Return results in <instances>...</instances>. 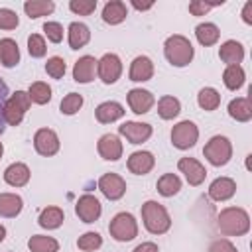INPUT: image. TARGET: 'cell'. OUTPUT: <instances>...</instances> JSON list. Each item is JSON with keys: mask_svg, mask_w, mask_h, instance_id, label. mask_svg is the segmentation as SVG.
Instances as JSON below:
<instances>
[{"mask_svg": "<svg viewBox=\"0 0 252 252\" xmlns=\"http://www.w3.org/2000/svg\"><path fill=\"white\" fill-rule=\"evenodd\" d=\"M108 232L116 242H130L138 236V220L132 213H116L108 222Z\"/></svg>", "mask_w": 252, "mask_h": 252, "instance_id": "cell-5", "label": "cell"}, {"mask_svg": "<svg viewBox=\"0 0 252 252\" xmlns=\"http://www.w3.org/2000/svg\"><path fill=\"white\" fill-rule=\"evenodd\" d=\"M100 246H102V236L94 230H89V232H85L77 238V248L83 250V252H94Z\"/></svg>", "mask_w": 252, "mask_h": 252, "instance_id": "cell-38", "label": "cell"}, {"mask_svg": "<svg viewBox=\"0 0 252 252\" xmlns=\"http://www.w3.org/2000/svg\"><path fill=\"white\" fill-rule=\"evenodd\" d=\"M2 177H4V181H6L10 187H24V185L30 183L32 171H30V167H28L24 161H14V163H10V165L4 169Z\"/></svg>", "mask_w": 252, "mask_h": 252, "instance_id": "cell-20", "label": "cell"}, {"mask_svg": "<svg viewBox=\"0 0 252 252\" xmlns=\"http://www.w3.org/2000/svg\"><path fill=\"white\" fill-rule=\"evenodd\" d=\"M69 10L77 16H91L96 10V0H71Z\"/></svg>", "mask_w": 252, "mask_h": 252, "instance_id": "cell-41", "label": "cell"}, {"mask_svg": "<svg viewBox=\"0 0 252 252\" xmlns=\"http://www.w3.org/2000/svg\"><path fill=\"white\" fill-rule=\"evenodd\" d=\"M128 16V6L122 0H108L102 6V20L110 26H118L126 20Z\"/></svg>", "mask_w": 252, "mask_h": 252, "instance_id": "cell-25", "label": "cell"}, {"mask_svg": "<svg viewBox=\"0 0 252 252\" xmlns=\"http://www.w3.org/2000/svg\"><path fill=\"white\" fill-rule=\"evenodd\" d=\"M30 106H32V100L28 96V91H16L2 104V120L8 126H20Z\"/></svg>", "mask_w": 252, "mask_h": 252, "instance_id": "cell-4", "label": "cell"}, {"mask_svg": "<svg viewBox=\"0 0 252 252\" xmlns=\"http://www.w3.org/2000/svg\"><path fill=\"white\" fill-rule=\"evenodd\" d=\"M240 16H242V22H244V24L252 26V2H244Z\"/></svg>", "mask_w": 252, "mask_h": 252, "instance_id": "cell-46", "label": "cell"}, {"mask_svg": "<svg viewBox=\"0 0 252 252\" xmlns=\"http://www.w3.org/2000/svg\"><path fill=\"white\" fill-rule=\"evenodd\" d=\"M132 6L138 10V12H146V10H150V8H154V2H148V4H140V2H132Z\"/></svg>", "mask_w": 252, "mask_h": 252, "instance_id": "cell-48", "label": "cell"}, {"mask_svg": "<svg viewBox=\"0 0 252 252\" xmlns=\"http://www.w3.org/2000/svg\"><path fill=\"white\" fill-rule=\"evenodd\" d=\"M234 193H236V181L232 177H217L209 185V199L217 203L232 199Z\"/></svg>", "mask_w": 252, "mask_h": 252, "instance_id": "cell-17", "label": "cell"}, {"mask_svg": "<svg viewBox=\"0 0 252 252\" xmlns=\"http://www.w3.org/2000/svg\"><path fill=\"white\" fill-rule=\"evenodd\" d=\"M43 33L51 43H61L63 39V26L59 22H45L43 24Z\"/></svg>", "mask_w": 252, "mask_h": 252, "instance_id": "cell-43", "label": "cell"}, {"mask_svg": "<svg viewBox=\"0 0 252 252\" xmlns=\"http://www.w3.org/2000/svg\"><path fill=\"white\" fill-rule=\"evenodd\" d=\"M96 185H98L100 193H102L108 201H118V199H122V197L126 195V189H128L124 177L118 175V173H112V171L100 175V179H98Z\"/></svg>", "mask_w": 252, "mask_h": 252, "instance_id": "cell-12", "label": "cell"}, {"mask_svg": "<svg viewBox=\"0 0 252 252\" xmlns=\"http://www.w3.org/2000/svg\"><path fill=\"white\" fill-rule=\"evenodd\" d=\"M154 61L148 57V55H138L132 59L130 63V71H128V77L130 81L134 83H146L154 77Z\"/></svg>", "mask_w": 252, "mask_h": 252, "instance_id": "cell-19", "label": "cell"}, {"mask_svg": "<svg viewBox=\"0 0 252 252\" xmlns=\"http://www.w3.org/2000/svg\"><path fill=\"white\" fill-rule=\"evenodd\" d=\"M122 75V61L116 53H104L96 59V77L104 85H114Z\"/></svg>", "mask_w": 252, "mask_h": 252, "instance_id": "cell-8", "label": "cell"}, {"mask_svg": "<svg viewBox=\"0 0 252 252\" xmlns=\"http://www.w3.org/2000/svg\"><path fill=\"white\" fill-rule=\"evenodd\" d=\"M156 165V158L152 152L148 150H138V152H132L128 161H126V167L130 173L134 175H148Z\"/></svg>", "mask_w": 252, "mask_h": 252, "instance_id": "cell-16", "label": "cell"}, {"mask_svg": "<svg viewBox=\"0 0 252 252\" xmlns=\"http://www.w3.org/2000/svg\"><path fill=\"white\" fill-rule=\"evenodd\" d=\"M246 81V73L242 69V65H228L222 71V83L228 91H238Z\"/></svg>", "mask_w": 252, "mask_h": 252, "instance_id": "cell-32", "label": "cell"}, {"mask_svg": "<svg viewBox=\"0 0 252 252\" xmlns=\"http://www.w3.org/2000/svg\"><path fill=\"white\" fill-rule=\"evenodd\" d=\"M20 26V18L10 8H0V30H16Z\"/></svg>", "mask_w": 252, "mask_h": 252, "instance_id": "cell-42", "label": "cell"}, {"mask_svg": "<svg viewBox=\"0 0 252 252\" xmlns=\"http://www.w3.org/2000/svg\"><path fill=\"white\" fill-rule=\"evenodd\" d=\"M67 71V65H65V59L59 57V55H53L45 61V73L51 77V79H63Z\"/></svg>", "mask_w": 252, "mask_h": 252, "instance_id": "cell-40", "label": "cell"}, {"mask_svg": "<svg viewBox=\"0 0 252 252\" xmlns=\"http://www.w3.org/2000/svg\"><path fill=\"white\" fill-rule=\"evenodd\" d=\"M30 252H59V242L47 234H33L28 240Z\"/></svg>", "mask_w": 252, "mask_h": 252, "instance_id": "cell-34", "label": "cell"}, {"mask_svg": "<svg viewBox=\"0 0 252 252\" xmlns=\"http://www.w3.org/2000/svg\"><path fill=\"white\" fill-rule=\"evenodd\" d=\"M28 53L35 59H39L47 53V45H45L43 35H39V33H30L28 35Z\"/></svg>", "mask_w": 252, "mask_h": 252, "instance_id": "cell-39", "label": "cell"}, {"mask_svg": "<svg viewBox=\"0 0 252 252\" xmlns=\"http://www.w3.org/2000/svg\"><path fill=\"white\" fill-rule=\"evenodd\" d=\"M33 148L43 158L55 156L59 152V148H61V142H59L57 132L51 130V128H39V130H35V134H33Z\"/></svg>", "mask_w": 252, "mask_h": 252, "instance_id": "cell-10", "label": "cell"}, {"mask_svg": "<svg viewBox=\"0 0 252 252\" xmlns=\"http://www.w3.org/2000/svg\"><path fill=\"white\" fill-rule=\"evenodd\" d=\"M4 238H6V226L0 224V242H4Z\"/></svg>", "mask_w": 252, "mask_h": 252, "instance_id": "cell-49", "label": "cell"}, {"mask_svg": "<svg viewBox=\"0 0 252 252\" xmlns=\"http://www.w3.org/2000/svg\"><path fill=\"white\" fill-rule=\"evenodd\" d=\"M195 37H197V41H199L203 47H211V45H215V43L219 41L220 30H219V26L213 24V22H203V24H199V26L195 28Z\"/></svg>", "mask_w": 252, "mask_h": 252, "instance_id": "cell-29", "label": "cell"}, {"mask_svg": "<svg viewBox=\"0 0 252 252\" xmlns=\"http://www.w3.org/2000/svg\"><path fill=\"white\" fill-rule=\"evenodd\" d=\"M20 63V47L16 39L12 37H2L0 39V65L6 69H12Z\"/></svg>", "mask_w": 252, "mask_h": 252, "instance_id": "cell-26", "label": "cell"}, {"mask_svg": "<svg viewBox=\"0 0 252 252\" xmlns=\"http://www.w3.org/2000/svg\"><path fill=\"white\" fill-rule=\"evenodd\" d=\"M96 152L102 159L106 161H118L122 158V152H124V146L118 138V134H102L96 142Z\"/></svg>", "mask_w": 252, "mask_h": 252, "instance_id": "cell-13", "label": "cell"}, {"mask_svg": "<svg viewBox=\"0 0 252 252\" xmlns=\"http://www.w3.org/2000/svg\"><path fill=\"white\" fill-rule=\"evenodd\" d=\"M126 100L134 114H148L156 104V96L148 89H130Z\"/></svg>", "mask_w": 252, "mask_h": 252, "instance_id": "cell-14", "label": "cell"}, {"mask_svg": "<svg viewBox=\"0 0 252 252\" xmlns=\"http://www.w3.org/2000/svg\"><path fill=\"white\" fill-rule=\"evenodd\" d=\"M24 199L18 193H0V217L2 219H14L22 213Z\"/></svg>", "mask_w": 252, "mask_h": 252, "instance_id": "cell-28", "label": "cell"}, {"mask_svg": "<svg viewBox=\"0 0 252 252\" xmlns=\"http://www.w3.org/2000/svg\"><path fill=\"white\" fill-rule=\"evenodd\" d=\"M199 140V128L191 120H181L171 128V144L177 150H191Z\"/></svg>", "mask_w": 252, "mask_h": 252, "instance_id": "cell-7", "label": "cell"}, {"mask_svg": "<svg viewBox=\"0 0 252 252\" xmlns=\"http://www.w3.org/2000/svg\"><path fill=\"white\" fill-rule=\"evenodd\" d=\"M209 252H238V250L228 238H217V240L211 242Z\"/></svg>", "mask_w": 252, "mask_h": 252, "instance_id": "cell-45", "label": "cell"}, {"mask_svg": "<svg viewBox=\"0 0 252 252\" xmlns=\"http://www.w3.org/2000/svg\"><path fill=\"white\" fill-rule=\"evenodd\" d=\"M2 156H4V144L0 142V158H2Z\"/></svg>", "mask_w": 252, "mask_h": 252, "instance_id": "cell-50", "label": "cell"}, {"mask_svg": "<svg viewBox=\"0 0 252 252\" xmlns=\"http://www.w3.org/2000/svg\"><path fill=\"white\" fill-rule=\"evenodd\" d=\"M94 75H96V59L93 55H83L75 61V65H73V81L75 83L87 85V83L94 81Z\"/></svg>", "mask_w": 252, "mask_h": 252, "instance_id": "cell-18", "label": "cell"}, {"mask_svg": "<svg viewBox=\"0 0 252 252\" xmlns=\"http://www.w3.org/2000/svg\"><path fill=\"white\" fill-rule=\"evenodd\" d=\"M217 228L224 236H244L250 230V215L242 207H224L217 215Z\"/></svg>", "mask_w": 252, "mask_h": 252, "instance_id": "cell-1", "label": "cell"}, {"mask_svg": "<svg viewBox=\"0 0 252 252\" xmlns=\"http://www.w3.org/2000/svg\"><path fill=\"white\" fill-rule=\"evenodd\" d=\"M197 104H199L203 110L213 112V110H217L219 104H220V93H219L217 89H213V87H203V89L199 91V94H197Z\"/></svg>", "mask_w": 252, "mask_h": 252, "instance_id": "cell-35", "label": "cell"}, {"mask_svg": "<svg viewBox=\"0 0 252 252\" xmlns=\"http://www.w3.org/2000/svg\"><path fill=\"white\" fill-rule=\"evenodd\" d=\"M83 102H85L83 94H79V93H69V94H65V96L61 98V102H59V112L65 114V116H73V114H77V112L83 108Z\"/></svg>", "mask_w": 252, "mask_h": 252, "instance_id": "cell-37", "label": "cell"}, {"mask_svg": "<svg viewBox=\"0 0 252 252\" xmlns=\"http://www.w3.org/2000/svg\"><path fill=\"white\" fill-rule=\"evenodd\" d=\"M177 169L185 175L187 183L193 185V187H199V185L205 181V177H207L205 165H203L199 159H195V158H181V159L177 161Z\"/></svg>", "mask_w": 252, "mask_h": 252, "instance_id": "cell-15", "label": "cell"}, {"mask_svg": "<svg viewBox=\"0 0 252 252\" xmlns=\"http://www.w3.org/2000/svg\"><path fill=\"white\" fill-rule=\"evenodd\" d=\"M124 114H126L124 106L116 100H104L94 108V118L100 124H112V122L120 120Z\"/></svg>", "mask_w": 252, "mask_h": 252, "instance_id": "cell-21", "label": "cell"}, {"mask_svg": "<svg viewBox=\"0 0 252 252\" xmlns=\"http://www.w3.org/2000/svg\"><path fill=\"white\" fill-rule=\"evenodd\" d=\"M179 112H181V102L173 94H163L158 100V114L161 120H173L179 116Z\"/></svg>", "mask_w": 252, "mask_h": 252, "instance_id": "cell-30", "label": "cell"}, {"mask_svg": "<svg viewBox=\"0 0 252 252\" xmlns=\"http://www.w3.org/2000/svg\"><path fill=\"white\" fill-rule=\"evenodd\" d=\"M163 55L173 67H187L195 57V47L189 37L181 33H173L163 43Z\"/></svg>", "mask_w": 252, "mask_h": 252, "instance_id": "cell-2", "label": "cell"}, {"mask_svg": "<svg viewBox=\"0 0 252 252\" xmlns=\"http://www.w3.org/2000/svg\"><path fill=\"white\" fill-rule=\"evenodd\" d=\"M67 41L71 49H83L91 41V30L83 22H71L67 28Z\"/></svg>", "mask_w": 252, "mask_h": 252, "instance_id": "cell-23", "label": "cell"}, {"mask_svg": "<svg viewBox=\"0 0 252 252\" xmlns=\"http://www.w3.org/2000/svg\"><path fill=\"white\" fill-rule=\"evenodd\" d=\"M118 134L124 136L130 144L140 146V144H144V142H148V140L152 138L154 128H152V124H148V122L126 120V122H122V124L118 126Z\"/></svg>", "mask_w": 252, "mask_h": 252, "instance_id": "cell-9", "label": "cell"}, {"mask_svg": "<svg viewBox=\"0 0 252 252\" xmlns=\"http://www.w3.org/2000/svg\"><path fill=\"white\" fill-rule=\"evenodd\" d=\"M142 222L150 234H165L171 228V217L167 209L152 199L142 205Z\"/></svg>", "mask_w": 252, "mask_h": 252, "instance_id": "cell-3", "label": "cell"}, {"mask_svg": "<svg viewBox=\"0 0 252 252\" xmlns=\"http://www.w3.org/2000/svg\"><path fill=\"white\" fill-rule=\"evenodd\" d=\"M132 252H159V248H158L156 242H142V244H138Z\"/></svg>", "mask_w": 252, "mask_h": 252, "instance_id": "cell-47", "label": "cell"}, {"mask_svg": "<svg viewBox=\"0 0 252 252\" xmlns=\"http://www.w3.org/2000/svg\"><path fill=\"white\" fill-rule=\"evenodd\" d=\"M228 116L236 122H248L252 120V102L248 96H236L228 102Z\"/></svg>", "mask_w": 252, "mask_h": 252, "instance_id": "cell-27", "label": "cell"}, {"mask_svg": "<svg viewBox=\"0 0 252 252\" xmlns=\"http://www.w3.org/2000/svg\"><path fill=\"white\" fill-rule=\"evenodd\" d=\"M203 156H205V159H207L211 165L222 167V165H226V163L230 161V158H232V144H230V140H228L226 136L217 134V136H213V138L205 144Z\"/></svg>", "mask_w": 252, "mask_h": 252, "instance_id": "cell-6", "label": "cell"}, {"mask_svg": "<svg viewBox=\"0 0 252 252\" xmlns=\"http://www.w3.org/2000/svg\"><path fill=\"white\" fill-rule=\"evenodd\" d=\"M28 96L33 104H47L51 100V87L43 81H35L28 87Z\"/></svg>", "mask_w": 252, "mask_h": 252, "instance_id": "cell-36", "label": "cell"}, {"mask_svg": "<svg viewBox=\"0 0 252 252\" xmlns=\"http://www.w3.org/2000/svg\"><path fill=\"white\" fill-rule=\"evenodd\" d=\"M219 59L228 67V65H240L244 59V45L236 39H226L219 47Z\"/></svg>", "mask_w": 252, "mask_h": 252, "instance_id": "cell-22", "label": "cell"}, {"mask_svg": "<svg viewBox=\"0 0 252 252\" xmlns=\"http://www.w3.org/2000/svg\"><path fill=\"white\" fill-rule=\"evenodd\" d=\"M75 215L79 217V220L91 224V222L98 220V217L102 215V205H100V201L94 195L85 193L75 203Z\"/></svg>", "mask_w": 252, "mask_h": 252, "instance_id": "cell-11", "label": "cell"}, {"mask_svg": "<svg viewBox=\"0 0 252 252\" xmlns=\"http://www.w3.org/2000/svg\"><path fill=\"white\" fill-rule=\"evenodd\" d=\"M224 2H217V4H213V2H203V0H193V2H189V12L193 14V16H205L209 10H213L215 6H222Z\"/></svg>", "mask_w": 252, "mask_h": 252, "instance_id": "cell-44", "label": "cell"}, {"mask_svg": "<svg viewBox=\"0 0 252 252\" xmlns=\"http://www.w3.org/2000/svg\"><path fill=\"white\" fill-rule=\"evenodd\" d=\"M53 10H55L53 0H28V2H24V12L30 20L49 16V14H53Z\"/></svg>", "mask_w": 252, "mask_h": 252, "instance_id": "cell-31", "label": "cell"}, {"mask_svg": "<svg viewBox=\"0 0 252 252\" xmlns=\"http://www.w3.org/2000/svg\"><path fill=\"white\" fill-rule=\"evenodd\" d=\"M156 189H158V193L161 197H173V195H177L181 191V179L175 173H163L158 179Z\"/></svg>", "mask_w": 252, "mask_h": 252, "instance_id": "cell-33", "label": "cell"}, {"mask_svg": "<svg viewBox=\"0 0 252 252\" xmlns=\"http://www.w3.org/2000/svg\"><path fill=\"white\" fill-rule=\"evenodd\" d=\"M63 220H65V213H63V209L57 207V205H49V207L41 209V213H39V217H37V224H39L41 228H45V230H55V228H59V226L63 224Z\"/></svg>", "mask_w": 252, "mask_h": 252, "instance_id": "cell-24", "label": "cell"}]
</instances>
